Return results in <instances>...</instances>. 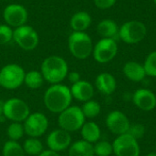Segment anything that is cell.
Wrapping results in <instances>:
<instances>
[{
	"mask_svg": "<svg viewBox=\"0 0 156 156\" xmlns=\"http://www.w3.org/2000/svg\"><path fill=\"white\" fill-rule=\"evenodd\" d=\"M70 89L63 84H52L44 94V104L53 113H60L69 108L72 101Z\"/></svg>",
	"mask_w": 156,
	"mask_h": 156,
	"instance_id": "obj_1",
	"label": "cell"
},
{
	"mask_svg": "<svg viewBox=\"0 0 156 156\" xmlns=\"http://www.w3.org/2000/svg\"><path fill=\"white\" fill-rule=\"evenodd\" d=\"M40 72L44 80L51 85L58 84L68 76V63L62 57L56 55L49 56L43 60Z\"/></svg>",
	"mask_w": 156,
	"mask_h": 156,
	"instance_id": "obj_2",
	"label": "cell"
},
{
	"mask_svg": "<svg viewBox=\"0 0 156 156\" xmlns=\"http://www.w3.org/2000/svg\"><path fill=\"white\" fill-rule=\"evenodd\" d=\"M69 49L78 59L88 58L93 51L91 37L86 32H72L69 37Z\"/></svg>",
	"mask_w": 156,
	"mask_h": 156,
	"instance_id": "obj_3",
	"label": "cell"
},
{
	"mask_svg": "<svg viewBox=\"0 0 156 156\" xmlns=\"http://www.w3.org/2000/svg\"><path fill=\"white\" fill-rule=\"evenodd\" d=\"M85 116L79 106H69L58 115V123L60 129L69 133L76 132L81 129L85 123Z\"/></svg>",
	"mask_w": 156,
	"mask_h": 156,
	"instance_id": "obj_4",
	"label": "cell"
},
{
	"mask_svg": "<svg viewBox=\"0 0 156 156\" xmlns=\"http://www.w3.org/2000/svg\"><path fill=\"white\" fill-rule=\"evenodd\" d=\"M147 34L146 26L139 20H130L119 27L121 40L128 45L138 44L144 39Z\"/></svg>",
	"mask_w": 156,
	"mask_h": 156,
	"instance_id": "obj_5",
	"label": "cell"
},
{
	"mask_svg": "<svg viewBox=\"0 0 156 156\" xmlns=\"http://www.w3.org/2000/svg\"><path fill=\"white\" fill-rule=\"evenodd\" d=\"M26 72L17 64H7L0 70V87L6 90H16L24 83Z\"/></svg>",
	"mask_w": 156,
	"mask_h": 156,
	"instance_id": "obj_6",
	"label": "cell"
},
{
	"mask_svg": "<svg viewBox=\"0 0 156 156\" xmlns=\"http://www.w3.org/2000/svg\"><path fill=\"white\" fill-rule=\"evenodd\" d=\"M30 114L26 101L18 98H11L3 103V115L12 122H24Z\"/></svg>",
	"mask_w": 156,
	"mask_h": 156,
	"instance_id": "obj_7",
	"label": "cell"
},
{
	"mask_svg": "<svg viewBox=\"0 0 156 156\" xmlns=\"http://www.w3.org/2000/svg\"><path fill=\"white\" fill-rule=\"evenodd\" d=\"M13 40L24 50L30 51L35 49L38 45V34L31 27L27 25L15 28L13 32Z\"/></svg>",
	"mask_w": 156,
	"mask_h": 156,
	"instance_id": "obj_8",
	"label": "cell"
},
{
	"mask_svg": "<svg viewBox=\"0 0 156 156\" xmlns=\"http://www.w3.org/2000/svg\"><path fill=\"white\" fill-rule=\"evenodd\" d=\"M118 45L113 38H101L93 47L92 55L94 59L101 63H108L112 61L117 55Z\"/></svg>",
	"mask_w": 156,
	"mask_h": 156,
	"instance_id": "obj_9",
	"label": "cell"
},
{
	"mask_svg": "<svg viewBox=\"0 0 156 156\" xmlns=\"http://www.w3.org/2000/svg\"><path fill=\"white\" fill-rule=\"evenodd\" d=\"M23 126L26 134L29 137L38 138L47 132L48 127V120L44 113L37 112L30 113L25 120Z\"/></svg>",
	"mask_w": 156,
	"mask_h": 156,
	"instance_id": "obj_10",
	"label": "cell"
},
{
	"mask_svg": "<svg viewBox=\"0 0 156 156\" xmlns=\"http://www.w3.org/2000/svg\"><path fill=\"white\" fill-rule=\"evenodd\" d=\"M112 148L116 156L140 155V145L137 140L127 133L117 136L112 143Z\"/></svg>",
	"mask_w": 156,
	"mask_h": 156,
	"instance_id": "obj_11",
	"label": "cell"
},
{
	"mask_svg": "<svg viewBox=\"0 0 156 156\" xmlns=\"http://www.w3.org/2000/svg\"><path fill=\"white\" fill-rule=\"evenodd\" d=\"M27 11L24 5L19 4L8 5L3 12V17L6 25L10 27H19L26 25L27 21Z\"/></svg>",
	"mask_w": 156,
	"mask_h": 156,
	"instance_id": "obj_12",
	"label": "cell"
},
{
	"mask_svg": "<svg viewBox=\"0 0 156 156\" xmlns=\"http://www.w3.org/2000/svg\"><path fill=\"white\" fill-rule=\"evenodd\" d=\"M130 125L128 117L121 111H112L107 115L106 126L111 133L117 136L127 133Z\"/></svg>",
	"mask_w": 156,
	"mask_h": 156,
	"instance_id": "obj_13",
	"label": "cell"
},
{
	"mask_svg": "<svg viewBox=\"0 0 156 156\" xmlns=\"http://www.w3.org/2000/svg\"><path fill=\"white\" fill-rule=\"evenodd\" d=\"M71 136L69 132L62 129L52 131L47 137V145L49 150L59 153L69 148Z\"/></svg>",
	"mask_w": 156,
	"mask_h": 156,
	"instance_id": "obj_14",
	"label": "cell"
},
{
	"mask_svg": "<svg viewBox=\"0 0 156 156\" xmlns=\"http://www.w3.org/2000/svg\"><path fill=\"white\" fill-rule=\"evenodd\" d=\"M134 105L142 111L150 112L156 107L155 94L148 89H139L133 95Z\"/></svg>",
	"mask_w": 156,
	"mask_h": 156,
	"instance_id": "obj_15",
	"label": "cell"
},
{
	"mask_svg": "<svg viewBox=\"0 0 156 156\" xmlns=\"http://www.w3.org/2000/svg\"><path fill=\"white\" fill-rule=\"evenodd\" d=\"M70 92L74 99L79 101L85 102L92 99L94 95V88L90 82L80 80L77 83L72 84Z\"/></svg>",
	"mask_w": 156,
	"mask_h": 156,
	"instance_id": "obj_16",
	"label": "cell"
},
{
	"mask_svg": "<svg viewBox=\"0 0 156 156\" xmlns=\"http://www.w3.org/2000/svg\"><path fill=\"white\" fill-rule=\"evenodd\" d=\"M95 86L101 93L104 95H111L116 90L117 81L111 73L102 72L97 76L95 80Z\"/></svg>",
	"mask_w": 156,
	"mask_h": 156,
	"instance_id": "obj_17",
	"label": "cell"
},
{
	"mask_svg": "<svg viewBox=\"0 0 156 156\" xmlns=\"http://www.w3.org/2000/svg\"><path fill=\"white\" fill-rule=\"evenodd\" d=\"M124 76L134 82H139L144 80L146 77V73L144 68V65H142L139 62L136 61H128L124 64L122 69Z\"/></svg>",
	"mask_w": 156,
	"mask_h": 156,
	"instance_id": "obj_18",
	"label": "cell"
},
{
	"mask_svg": "<svg viewBox=\"0 0 156 156\" xmlns=\"http://www.w3.org/2000/svg\"><path fill=\"white\" fill-rule=\"evenodd\" d=\"M91 16L88 12L80 11L71 16L69 24L74 32H85L91 25Z\"/></svg>",
	"mask_w": 156,
	"mask_h": 156,
	"instance_id": "obj_19",
	"label": "cell"
},
{
	"mask_svg": "<svg viewBox=\"0 0 156 156\" xmlns=\"http://www.w3.org/2000/svg\"><path fill=\"white\" fill-rule=\"evenodd\" d=\"M97 32L102 38H113L119 34V27L112 19H102L97 26Z\"/></svg>",
	"mask_w": 156,
	"mask_h": 156,
	"instance_id": "obj_20",
	"label": "cell"
},
{
	"mask_svg": "<svg viewBox=\"0 0 156 156\" xmlns=\"http://www.w3.org/2000/svg\"><path fill=\"white\" fill-rule=\"evenodd\" d=\"M82 139L90 144L97 143L101 138V129L99 125L93 122H88L83 124L80 129Z\"/></svg>",
	"mask_w": 156,
	"mask_h": 156,
	"instance_id": "obj_21",
	"label": "cell"
},
{
	"mask_svg": "<svg viewBox=\"0 0 156 156\" xmlns=\"http://www.w3.org/2000/svg\"><path fill=\"white\" fill-rule=\"evenodd\" d=\"M94 150L92 144H90L84 140H80L72 144L69 148V156H94Z\"/></svg>",
	"mask_w": 156,
	"mask_h": 156,
	"instance_id": "obj_22",
	"label": "cell"
},
{
	"mask_svg": "<svg viewBox=\"0 0 156 156\" xmlns=\"http://www.w3.org/2000/svg\"><path fill=\"white\" fill-rule=\"evenodd\" d=\"M44 80H45L40 71L31 70V71L26 73L25 79H24V83L27 88L36 90V89H39L43 85Z\"/></svg>",
	"mask_w": 156,
	"mask_h": 156,
	"instance_id": "obj_23",
	"label": "cell"
},
{
	"mask_svg": "<svg viewBox=\"0 0 156 156\" xmlns=\"http://www.w3.org/2000/svg\"><path fill=\"white\" fill-rule=\"evenodd\" d=\"M23 149L25 154L29 155L38 156L43 151V144L37 138L30 137L24 142Z\"/></svg>",
	"mask_w": 156,
	"mask_h": 156,
	"instance_id": "obj_24",
	"label": "cell"
},
{
	"mask_svg": "<svg viewBox=\"0 0 156 156\" xmlns=\"http://www.w3.org/2000/svg\"><path fill=\"white\" fill-rule=\"evenodd\" d=\"M3 156H25L23 146L16 141H7L5 143L2 150Z\"/></svg>",
	"mask_w": 156,
	"mask_h": 156,
	"instance_id": "obj_25",
	"label": "cell"
},
{
	"mask_svg": "<svg viewBox=\"0 0 156 156\" xmlns=\"http://www.w3.org/2000/svg\"><path fill=\"white\" fill-rule=\"evenodd\" d=\"M81 111L85 116V118L93 119L97 117L101 112V105L98 101L90 100L85 101L81 107Z\"/></svg>",
	"mask_w": 156,
	"mask_h": 156,
	"instance_id": "obj_26",
	"label": "cell"
},
{
	"mask_svg": "<svg viewBox=\"0 0 156 156\" xmlns=\"http://www.w3.org/2000/svg\"><path fill=\"white\" fill-rule=\"evenodd\" d=\"M6 134L11 141L17 142L25 134L24 126L21 122H12L6 129Z\"/></svg>",
	"mask_w": 156,
	"mask_h": 156,
	"instance_id": "obj_27",
	"label": "cell"
},
{
	"mask_svg": "<svg viewBox=\"0 0 156 156\" xmlns=\"http://www.w3.org/2000/svg\"><path fill=\"white\" fill-rule=\"evenodd\" d=\"M93 150L97 156H110L113 153L112 144L108 141H98L93 145Z\"/></svg>",
	"mask_w": 156,
	"mask_h": 156,
	"instance_id": "obj_28",
	"label": "cell"
},
{
	"mask_svg": "<svg viewBox=\"0 0 156 156\" xmlns=\"http://www.w3.org/2000/svg\"><path fill=\"white\" fill-rule=\"evenodd\" d=\"M144 68L146 76L156 77V51L151 52L145 58L144 63Z\"/></svg>",
	"mask_w": 156,
	"mask_h": 156,
	"instance_id": "obj_29",
	"label": "cell"
},
{
	"mask_svg": "<svg viewBox=\"0 0 156 156\" xmlns=\"http://www.w3.org/2000/svg\"><path fill=\"white\" fill-rule=\"evenodd\" d=\"M14 30L7 25H0V45H5L13 40Z\"/></svg>",
	"mask_w": 156,
	"mask_h": 156,
	"instance_id": "obj_30",
	"label": "cell"
},
{
	"mask_svg": "<svg viewBox=\"0 0 156 156\" xmlns=\"http://www.w3.org/2000/svg\"><path fill=\"white\" fill-rule=\"evenodd\" d=\"M145 133V128L143 124L141 123H135V124H131L130 128L127 132V134L131 135L134 139L138 140L144 137Z\"/></svg>",
	"mask_w": 156,
	"mask_h": 156,
	"instance_id": "obj_31",
	"label": "cell"
},
{
	"mask_svg": "<svg viewBox=\"0 0 156 156\" xmlns=\"http://www.w3.org/2000/svg\"><path fill=\"white\" fill-rule=\"evenodd\" d=\"M117 0H93L96 7L99 9H109L112 7Z\"/></svg>",
	"mask_w": 156,
	"mask_h": 156,
	"instance_id": "obj_32",
	"label": "cell"
},
{
	"mask_svg": "<svg viewBox=\"0 0 156 156\" xmlns=\"http://www.w3.org/2000/svg\"><path fill=\"white\" fill-rule=\"evenodd\" d=\"M67 77H68L69 82H71L72 84L77 83L78 81L80 80V73L77 72V71H72V72L68 73V76H67Z\"/></svg>",
	"mask_w": 156,
	"mask_h": 156,
	"instance_id": "obj_33",
	"label": "cell"
},
{
	"mask_svg": "<svg viewBox=\"0 0 156 156\" xmlns=\"http://www.w3.org/2000/svg\"><path fill=\"white\" fill-rule=\"evenodd\" d=\"M38 156H60L58 153L51 151V150H44Z\"/></svg>",
	"mask_w": 156,
	"mask_h": 156,
	"instance_id": "obj_34",
	"label": "cell"
},
{
	"mask_svg": "<svg viewBox=\"0 0 156 156\" xmlns=\"http://www.w3.org/2000/svg\"><path fill=\"white\" fill-rule=\"evenodd\" d=\"M3 115V104L0 103V117Z\"/></svg>",
	"mask_w": 156,
	"mask_h": 156,
	"instance_id": "obj_35",
	"label": "cell"
},
{
	"mask_svg": "<svg viewBox=\"0 0 156 156\" xmlns=\"http://www.w3.org/2000/svg\"><path fill=\"white\" fill-rule=\"evenodd\" d=\"M146 156H156V153H151V154H147Z\"/></svg>",
	"mask_w": 156,
	"mask_h": 156,
	"instance_id": "obj_36",
	"label": "cell"
},
{
	"mask_svg": "<svg viewBox=\"0 0 156 156\" xmlns=\"http://www.w3.org/2000/svg\"><path fill=\"white\" fill-rule=\"evenodd\" d=\"M154 4L156 5V0H154Z\"/></svg>",
	"mask_w": 156,
	"mask_h": 156,
	"instance_id": "obj_37",
	"label": "cell"
},
{
	"mask_svg": "<svg viewBox=\"0 0 156 156\" xmlns=\"http://www.w3.org/2000/svg\"><path fill=\"white\" fill-rule=\"evenodd\" d=\"M4 1H7V0H4Z\"/></svg>",
	"mask_w": 156,
	"mask_h": 156,
	"instance_id": "obj_38",
	"label": "cell"
},
{
	"mask_svg": "<svg viewBox=\"0 0 156 156\" xmlns=\"http://www.w3.org/2000/svg\"><path fill=\"white\" fill-rule=\"evenodd\" d=\"M155 150H156V146H155ZM155 153H156V152H155Z\"/></svg>",
	"mask_w": 156,
	"mask_h": 156,
	"instance_id": "obj_39",
	"label": "cell"
}]
</instances>
